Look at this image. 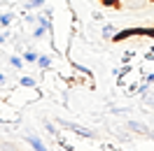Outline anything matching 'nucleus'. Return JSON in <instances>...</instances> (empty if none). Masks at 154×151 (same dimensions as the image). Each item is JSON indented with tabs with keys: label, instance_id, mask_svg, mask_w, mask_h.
Returning a JSON list of instances; mask_svg holds the SVG:
<instances>
[{
	"label": "nucleus",
	"instance_id": "1",
	"mask_svg": "<svg viewBox=\"0 0 154 151\" xmlns=\"http://www.w3.org/2000/svg\"><path fill=\"white\" fill-rule=\"evenodd\" d=\"M56 126H63V128H68L70 132H75V135L84 137V140H96V132H94V130H89V128L79 126V123L68 121V119H56Z\"/></svg>",
	"mask_w": 154,
	"mask_h": 151
},
{
	"label": "nucleus",
	"instance_id": "2",
	"mask_svg": "<svg viewBox=\"0 0 154 151\" xmlns=\"http://www.w3.org/2000/svg\"><path fill=\"white\" fill-rule=\"evenodd\" d=\"M126 128L131 130V135H138V137H149V135H152L149 126L143 123V121H133V119H131V121L126 123Z\"/></svg>",
	"mask_w": 154,
	"mask_h": 151
},
{
	"label": "nucleus",
	"instance_id": "3",
	"mask_svg": "<svg viewBox=\"0 0 154 151\" xmlns=\"http://www.w3.org/2000/svg\"><path fill=\"white\" fill-rule=\"evenodd\" d=\"M23 140H26L30 147H33V151H49L47 147H45V142L40 140L38 135H33V132H26V135H23Z\"/></svg>",
	"mask_w": 154,
	"mask_h": 151
},
{
	"label": "nucleus",
	"instance_id": "4",
	"mask_svg": "<svg viewBox=\"0 0 154 151\" xmlns=\"http://www.w3.org/2000/svg\"><path fill=\"white\" fill-rule=\"evenodd\" d=\"M147 2L149 0H119V7H124V10H140Z\"/></svg>",
	"mask_w": 154,
	"mask_h": 151
},
{
	"label": "nucleus",
	"instance_id": "5",
	"mask_svg": "<svg viewBox=\"0 0 154 151\" xmlns=\"http://www.w3.org/2000/svg\"><path fill=\"white\" fill-rule=\"evenodd\" d=\"M140 100H143V105L147 107V109H149V107L154 109V86H149V88H147V91L140 95Z\"/></svg>",
	"mask_w": 154,
	"mask_h": 151
},
{
	"label": "nucleus",
	"instance_id": "6",
	"mask_svg": "<svg viewBox=\"0 0 154 151\" xmlns=\"http://www.w3.org/2000/svg\"><path fill=\"white\" fill-rule=\"evenodd\" d=\"M14 19V12H0V28H10Z\"/></svg>",
	"mask_w": 154,
	"mask_h": 151
},
{
	"label": "nucleus",
	"instance_id": "7",
	"mask_svg": "<svg viewBox=\"0 0 154 151\" xmlns=\"http://www.w3.org/2000/svg\"><path fill=\"white\" fill-rule=\"evenodd\" d=\"M35 65L40 67V70H49V67L54 65V61H51V56H47V54H40L38 56V63Z\"/></svg>",
	"mask_w": 154,
	"mask_h": 151
},
{
	"label": "nucleus",
	"instance_id": "8",
	"mask_svg": "<svg viewBox=\"0 0 154 151\" xmlns=\"http://www.w3.org/2000/svg\"><path fill=\"white\" fill-rule=\"evenodd\" d=\"M19 86L21 88H38V81H35L33 77L23 75V77H19Z\"/></svg>",
	"mask_w": 154,
	"mask_h": 151
},
{
	"label": "nucleus",
	"instance_id": "9",
	"mask_svg": "<svg viewBox=\"0 0 154 151\" xmlns=\"http://www.w3.org/2000/svg\"><path fill=\"white\" fill-rule=\"evenodd\" d=\"M45 7V0H23V10H42Z\"/></svg>",
	"mask_w": 154,
	"mask_h": 151
},
{
	"label": "nucleus",
	"instance_id": "10",
	"mask_svg": "<svg viewBox=\"0 0 154 151\" xmlns=\"http://www.w3.org/2000/svg\"><path fill=\"white\" fill-rule=\"evenodd\" d=\"M115 33H117V30H115L112 23H103V28H100V37H103V40H112Z\"/></svg>",
	"mask_w": 154,
	"mask_h": 151
},
{
	"label": "nucleus",
	"instance_id": "11",
	"mask_svg": "<svg viewBox=\"0 0 154 151\" xmlns=\"http://www.w3.org/2000/svg\"><path fill=\"white\" fill-rule=\"evenodd\" d=\"M38 56H40V54L35 51V49H26L21 58H23V63H38Z\"/></svg>",
	"mask_w": 154,
	"mask_h": 151
},
{
	"label": "nucleus",
	"instance_id": "12",
	"mask_svg": "<svg viewBox=\"0 0 154 151\" xmlns=\"http://www.w3.org/2000/svg\"><path fill=\"white\" fill-rule=\"evenodd\" d=\"M42 126H45V130H47L51 137H58V132H56V123H51V121H42Z\"/></svg>",
	"mask_w": 154,
	"mask_h": 151
},
{
	"label": "nucleus",
	"instance_id": "13",
	"mask_svg": "<svg viewBox=\"0 0 154 151\" xmlns=\"http://www.w3.org/2000/svg\"><path fill=\"white\" fill-rule=\"evenodd\" d=\"M110 112L117 114V116H124V114L131 112V107H117V105H112V107H110Z\"/></svg>",
	"mask_w": 154,
	"mask_h": 151
},
{
	"label": "nucleus",
	"instance_id": "14",
	"mask_svg": "<svg viewBox=\"0 0 154 151\" xmlns=\"http://www.w3.org/2000/svg\"><path fill=\"white\" fill-rule=\"evenodd\" d=\"M10 65H12V67H17V70H21V65H23V58L14 54V56H10Z\"/></svg>",
	"mask_w": 154,
	"mask_h": 151
},
{
	"label": "nucleus",
	"instance_id": "15",
	"mask_svg": "<svg viewBox=\"0 0 154 151\" xmlns=\"http://www.w3.org/2000/svg\"><path fill=\"white\" fill-rule=\"evenodd\" d=\"M10 40H12L10 28H0V44H5V42H10Z\"/></svg>",
	"mask_w": 154,
	"mask_h": 151
},
{
	"label": "nucleus",
	"instance_id": "16",
	"mask_svg": "<svg viewBox=\"0 0 154 151\" xmlns=\"http://www.w3.org/2000/svg\"><path fill=\"white\" fill-rule=\"evenodd\" d=\"M133 58H135V51L133 49H126L124 54H122V63H131Z\"/></svg>",
	"mask_w": 154,
	"mask_h": 151
},
{
	"label": "nucleus",
	"instance_id": "17",
	"mask_svg": "<svg viewBox=\"0 0 154 151\" xmlns=\"http://www.w3.org/2000/svg\"><path fill=\"white\" fill-rule=\"evenodd\" d=\"M126 95H138V81H131L126 86Z\"/></svg>",
	"mask_w": 154,
	"mask_h": 151
},
{
	"label": "nucleus",
	"instance_id": "18",
	"mask_svg": "<svg viewBox=\"0 0 154 151\" xmlns=\"http://www.w3.org/2000/svg\"><path fill=\"white\" fill-rule=\"evenodd\" d=\"M23 21H26L28 26H35V23H38V14H26V16H23Z\"/></svg>",
	"mask_w": 154,
	"mask_h": 151
},
{
	"label": "nucleus",
	"instance_id": "19",
	"mask_svg": "<svg viewBox=\"0 0 154 151\" xmlns=\"http://www.w3.org/2000/svg\"><path fill=\"white\" fill-rule=\"evenodd\" d=\"M91 19L96 21V23H103V21H105V14H100V12H94V14H91Z\"/></svg>",
	"mask_w": 154,
	"mask_h": 151
},
{
	"label": "nucleus",
	"instance_id": "20",
	"mask_svg": "<svg viewBox=\"0 0 154 151\" xmlns=\"http://www.w3.org/2000/svg\"><path fill=\"white\" fill-rule=\"evenodd\" d=\"M143 81H147L149 86H154V70H152V72H145V79H143Z\"/></svg>",
	"mask_w": 154,
	"mask_h": 151
},
{
	"label": "nucleus",
	"instance_id": "21",
	"mask_svg": "<svg viewBox=\"0 0 154 151\" xmlns=\"http://www.w3.org/2000/svg\"><path fill=\"white\" fill-rule=\"evenodd\" d=\"M10 126H12V123H7L5 119H2V116H0V128H10Z\"/></svg>",
	"mask_w": 154,
	"mask_h": 151
},
{
	"label": "nucleus",
	"instance_id": "22",
	"mask_svg": "<svg viewBox=\"0 0 154 151\" xmlns=\"http://www.w3.org/2000/svg\"><path fill=\"white\" fill-rule=\"evenodd\" d=\"M149 137H152V142H154V132H152V135H149Z\"/></svg>",
	"mask_w": 154,
	"mask_h": 151
},
{
	"label": "nucleus",
	"instance_id": "23",
	"mask_svg": "<svg viewBox=\"0 0 154 151\" xmlns=\"http://www.w3.org/2000/svg\"><path fill=\"white\" fill-rule=\"evenodd\" d=\"M100 2H103V0H100Z\"/></svg>",
	"mask_w": 154,
	"mask_h": 151
}]
</instances>
